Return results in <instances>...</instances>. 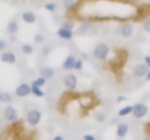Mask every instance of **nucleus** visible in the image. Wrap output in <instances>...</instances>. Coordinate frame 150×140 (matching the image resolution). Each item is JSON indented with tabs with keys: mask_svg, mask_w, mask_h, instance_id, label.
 I'll list each match as a JSON object with an SVG mask.
<instances>
[{
	"mask_svg": "<svg viewBox=\"0 0 150 140\" xmlns=\"http://www.w3.org/2000/svg\"><path fill=\"white\" fill-rule=\"evenodd\" d=\"M22 19H23V22L25 23H35V21H37V15H35V12H32V10H25L23 13H22Z\"/></svg>",
	"mask_w": 150,
	"mask_h": 140,
	"instance_id": "nucleus-13",
	"label": "nucleus"
},
{
	"mask_svg": "<svg viewBox=\"0 0 150 140\" xmlns=\"http://www.w3.org/2000/svg\"><path fill=\"white\" fill-rule=\"evenodd\" d=\"M54 75H55V70L52 69V67H42L41 70H40V76L41 77H44L45 80H48V79H52L54 77Z\"/></svg>",
	"mask_w": 150,
	"mask_h": 140,
	"instance_id": "nucleus-14",
	"label": "nucleus"
},
{
	"mask_svg": "<svg viewBox=\"0 0 150 140\" xmlns=\"http://www.w3.org/2000/svg\"><path fill=\"white\" fill-rule=\"evenodd\" d=\"M52 140H64V137H63V136H55Z\"/></svg>",
	"mask_w": 150,
	"mask_h": 140,
	"instance_id": "nucleus-35",
	"label": "nucleus"
},
{
	"mask_svg": "<svg viewBox=\"0 0 150 140\" xmlns=\"http://www.w3.org/2000/svg\"><path fill=\"white\" fill-rule=\"evenodd\" d=\"M31 93H32V95H35L37 98H42V96L45 95L44 91H42L41 88H37V86H32V85H31Z\"/></svg>",
	"mask_w": 150,
	"mask_h": 140,
	"instance_id": "nucleus-19",
	"label": "nucleus"
},
{
	"mask_svg": "<svg viewBox=\"0 0 150 140\" xmlns=\"http://www.w3.org/2000/svg\"><path fill=\"white\" fill-rule=\"evenodd\" d=\"M57 35H58V38L66 40V41H70V40H73V37H74L73 31H67V29H63V28H60V29L57 31Z\"/></svg>",
	"mask_w": 150,
	"mask_h": 140,
	"instance_id": "nucleus-15",
	"label": "nucleus"
},
{
	"mask_svg": "<svg viewBox=\"0 0 150 140\" xmlns=\"http://www.w3.org/2000/svg\"><path fill=\"white\" fill-rule=\"evenodd\" d=\"M6 32H7L9 35H12V37H15V35L19 32V22H18L16 18L12 19V21L7 23V26H6Z\"/></svg>",
	"mask_w": 150,
	"mask_h": 140,
	"instance_id": "nucleus-10",
	"label": "nucleus"
},
{
	"mask_svg": "<svg viewBox=\"0 0 150 140\" xmlns=\"http://www.w3.org/2000/svg\"><path fill=\"white\" fill-rule=\"evenodd\" d=\"M61 28H63V29H67V31H73V28H74V22H73V21L66 19V21L63 22Z\"/></svg>",
	"mask_w": 150,
	"mask_h": 140,
	"instance_id": "nucleus-22",
	"label": "nucleus"
},
{
	"mask_svg": "<svg viewBox=\"0 0 150 140\" xmlns=\"http://www.w3.org/2000/svg\"><path fill=\"white\" fill-rule=\"evenodd\" d=\"M63 83H64L66 89H69V91H74V89L77 88V76L73 75V73H69V75L64 76Z\"/></svg>",
	"mask_w": 150,
	"mask_h": 140,
	"instance_id": "nucleus-5",
	"label": "nucleus"
},
{
	"mask_svg": "<svg viewBox=\"0 0 150 140\" xmlns=\"http://www.w3.org/2000/svg\"><path fill=\"white\" fill-rule=\"evenodd\" d=\"M131 105H127V107H124V108H121L120 111H118V117H125V115H128V114H131Z\"/></svg>",
	"mask_w": 150,
	"mask_h": 140,
	"instance_id": "nucleus-21",
	"label": "nucleus"
},
{
	"mask_svg": "<svg viewBox=\"0 0 150 140\" xmlns=\"http://www.w3.org/2000/svg\"><path fill=\"white\" fill-rule=\"evenodd\" d=\"M128 130H130V127H128L127 123H120L117 126V137L118 139H124L128 134Z\"/></svg>",
	"mask_w": 150,
	"mask_h": 140,
	"instance_id": "nucleus-12",
	"label": "nucleus"
},
{
	"mask_svg": "<svg viewBox=\"0 0 150 140\" xmlns=\"http://www.w3.org/2000/svg\"><path fill=\"white\" fill-rule=\"evenodd\" d=\"M143 64L150 70V55H146V57H144V63H143Z\"/></svg>",
	"mask_w": 150,
	"mask_h": 140,
	"instance_id": "nucleus-30",
	"label": "nucleus"
},
{
	"mask_svg": "<svg viewBox=\"0 0 150 140\" xmlns=\"http://www.w3.org/2000/svg\"><path fill=\"white\" fill-rule=\"evenodd\" d=\"M41 120H42V112L40 109H31V111H28V114H26V123H28V126L37 127L41 123Z\"/></svg>",
	"mask_w": 150,
	"mask_h": 140,
	"instance_id": "nucleus-1",
	"label": "nucleus"
},
{
	"mask_svg": "<svg viewBox=\"0 0 150 140\" xmlns=\"http://www.w3.org/2000/svg\"><path fill=\"white\" fill-rule=\"evenodd\" d=\"M93 55L96 60H106V57L109 55V45L105 43H99L96 44V47L93 48Z\"/></svg>",
	"mask_w": 150,
	"mask_h": 140,
	"instance_id": "nucleus-2",
	"label": "nucleus"
},
{
	"mask_svg": "<svg viewBox=\"0 0 150 140\" xmlns=\"http://www.w3.org/2000/svg\"><path fill=\"white\" fill-rule=\"evenodd\" d=\"M21 50H22V53L23 54H26V55H31L32 53H34V47L31 45V44H22V47H21Z\"/></svg>",
	"mask_w": 150,
	"mask_h": 140,
	"instance_id": "nucleus-18",
	"label": "nucleus"
},
{
	"mask_svg": "<svg viewBox=\"0 0 150 140\" xmlns=\"http://www.w3.org/2000/svg\"><path fill=\"white\" fill-rule=\"evenodd\" d=\"M91 26H92V23H91L89 21H85V22H82V23H80L79 32H80V34H85V32H88V31L91 29Z\"/></svg>",
	"mask_w": 150,
	"mask_h": 140,
	"instance_id": "nucleus-17",
	"label": "nucleus"
},
{
	"mask_svg": "<svg viewBox=\"0 0 150 140\" xmlns=\"http://www.w3.org/2000/svg\"><path fill=\"white\" fill-rule=\"evenodd\" d=\"M146 79H147V80H150V70L146 73Z\"/></svg>",
	"mask_w": 150,
	"mask_h": 140,
	"instance_id": "nucleus-36",
	"label": "nucleus"
},
{
	"mask_svg": "<svg viewBox=\"0 0 150 140\" xmlns=\"http://www.w3.org/2000/svg\"><path fill=\"white\" fill-rule=\"evenodd\" d=\"M88 58H89V55H88L86 53H82V58H80V60L83 61V60H88Z\"/></svg>",
	"mask_w": 150,
	"mask_h": 140,
	"instance_id": "nucleus-33",
	"label": "nucleus"
},
{
	"mask_svg": "<svg viewBox=\"0 0 150 140\" xmlns=\"http://www.w3.org/2000/svg\"><path fill=\"white\" fill-rule=\"evenodd\" d=\"M13 101V98H12V95L9 92H4V91H1L0 92V102H4V104H10Z\"/></svg>",
	"mask_w": 150,
	"mask_h": 140,
	"instance_id": "nucleus-16",
	"label": "nucleus"
},
{
	"mask_svg": "<svg viewBox=\"0 0 150 140\" xmlns=\"http://www.w3.org/2000/svg\"><path fill=\"white\" fill-rule=\"evenodd\" d=\"M45 83H47V80H45L44 77H41V76H40V77H37V79H35V80H34L31 85H32V86H37V88H41V89H42V86H44Z\"/></svg>",
	"mask_w": 150,
	"mask_h": 140,
	"instance_id": "nucleus-20",
	"label": "nucleus"
},
{
	"mask_svg": "<svg viewBox=\"0 0 150 140\" xmlns=\"http://www.w3.org/2000/svg\"><path fill=\"white\" fill-rule=\"evenodd\" d=\"M95 120H96L98 123H103V121L106 120V115H105L103 112H96V114H95Z\"/></svg>",
	"mask_w": 150,
	"mask_h": 140,
	"instance_id": "nucleus-25",
	"label": "nucleus"
},
{
	"mask_svg": "<svg viewBox=\"0 0 150 140\" xmlns=\"http://www.w3.org/2000/svg\"><path fill=\"white\" fill-rule=\"evenodd\" d=\"M3 118L7 121V123H16L19 120V112L15 107L12 105H7L4 109H3Z\"/></svg>",
	"mask_w": 150,
	"mask_h": 140,
	"instance_id": "nucleus-3",
	"label": "nucleus"
},
{
	"mask_svg": "<svg viewBox=\"0 0 150 140\" xmlns=\"http://www.w3.org/2000/svg\"><path fill=\"white\" fill-rule=\"evenodd\" d=\"M15 95H16L18 98H25V96L31 95V85H28V83H21V85H18L16 89H15Z\"/></svg>",
	"mask_w": 150,
	"mask_h": 140,
	"instance_id": "nucleus-7",
	"label": "nucleus"
},
{
	"mask_svg": "<svg viewBox=\"0 0 150 140\" xmlns=\"http://www.w3.org/2000/svg\"><path fill=\"white\" fill-rule=\"evenodd\" d=\"M45 9L50 10V12H55L57 10V3H47L45 4Z\"/></svg>",
	"mask_w": 150,
	"mask_h": 140,
	"instance_id": "nucleus-28",
	"label": "nucleus"
},
{
	"mask_svg": "<svg viewBox=\"0 0 150 140\" xmlns=\"http://www.w3.org/2000/svg\"><path fill=\"white\" fill-rule=\"evenodd\" d=\"M34 41H35L37 44H42V43L45 41V37H44L42 34H40V32H38V34H35V37H34Z\"/></svg>",
	"mask_w": 150,
	"mask_h": 140,
	"instance_id": "nucleus-23",
	"label": "nucleus"
},
{
	"mask_svg": "<svg viewBox=\"0 0 150 140\" xmlns=\"http://www.w3.org/2000/svg\"><path fill=\"white\" fill-rule=\"evenodd\" d=\"M51 48H52V47H51L50 44H48V45H44L41 48V54H42V55H48L51 53Z\"/></svg>",
	"mask_w": 150,
	"mask_h": 140,
	"instance_id": "nucleus-26",
	"label": "nucleus"
},
{
	"mask_svg": "<svg viewBox=\"0 0 150 140\" xmlns=\"http://www.w3.org/2000/svg\"><path fill=\"white\" fill-rule=\"evenodd\" d=\"M117 101H118V102H122V101H125V96H118Z\"/></svg>",
	"mask_w": 150,
	"mask_h": 140,
	"instance_id": "nucleus-34",
	"label": "nucleus"
},
{
	"mask_svg": "<svg viewBox=\"0 0 150 140\" xmlns=\"http://www.w3.org/2000/svg\"><path fill=\"white\" fill-rule=\"evenodd\" d=\"M147 72H149V69L143 63H139V64H136L133 67V76L134 77H144Z\"/></svg>",
	"mask_w": 150,
	"mask_h": 140,
	"instance_id": "nucleus-9",
	"label": "nucleus"
},
{
	"mask_svg": "<svg viewBox=\"0 0 150 140\" xmlns=\"http://www.w3.org/2000/svg\"><path fill=\"white\" fill-rule=\"evenodd\" d=\"M74 63H76V57H74L73 54H69V55L64 58V61H63L61 67H63L64 70H73V67H74Z\"/></svg>",
	"mask_w": 150,
	"mask_h": 140,
	"instance_id": "nucleus-11",
	"label": "nucleus"
},
{
	"mask_svg": "<svg viewBox=\"0 0 150 140\" xmlns=\"http://www.w3.org/2000/svg\"><path fill=\"white\" fill-rule=\"evenodd\" d=\"M0 60L6 64H15L16 63V54L13 51H4L0 54Z\"/></svg>",
	"mask_w": 150,
	"mask_h": 140,
	"instance_id": "nucleus-8",
	"label": "nucleus"
},
{
	"mask_svg": "<svg viewBox=\"0 0 150 140\" xmlns=\"http://www.w3.org/2000/svg\"><path fill=\"white\" fill-rule=\"evenodd\" d=\"M74 70H82L83 69V61L80 60V58H76V63H74V67H73Z\"/></svg>",
	"mask_w": 150,
	"mask_h": 140,
	"instance_id": "nucleus-27",
	"label": "nucleus"
},
{
	"mask_svg": "<svg viewBox=\"0 0 150 140\" xmlns=\"http://www.w3.org/2000/svg\"><path fill=\"white\" fill-rule=\"evenodd\" d=\"M143 140H150V137H144V139H143Z\"/></svg>",
	"mask_w": 150,
	"mask_h": 140,
	"instance_id": "nucleus-37",
	"label": "nucleus"
},
{
	"mask_svg": "<svg viewBox=\"0 0 150 140\" xmlns=\"http://www.w3.org/2000/svg\"><path fill=\"white\" fill-rule=\"evenodd\" d=\"M0 130H1V123H0Z\"/></svg>",
	"mask_w": 150,
	"mask_h": 140,
	"instance_id": "nucleus-38",
	"label": "nucleus"
},
{
	"mask_svg": "<svg viewBox=\"0 0 150 140\" xmlns=\"http://www.w3.org/2000/svg\"><path fill=\"white\" fill-rule=\"evenodd\" d=\"M7 47H9V43L3 38H0V53H4L7 51Z\"/></svg>",
	"mask_w": 150,
	"mask_h": 140,
	"instance_id": "nucleus-24",
	"label": "nucleus"
},
{
	"mask_svg": "<svg viewBox=\"0 0 150 140\" xmlns=\"http://www.w3.org/2000/svg\"><path fill=\"white\" fill-rule=\"evenodd\" d=\"M118 32H120L121 37H124V38H130V37L134 34V26H133V23H130V22H124V23L120 25Z\"/></svg>",
	"mask_w": 150,
	"mask_h": 140,
	"instance_id": "nucleus-6",
	"label": "nucleus"
},
{
	"mask_svg": "<svg viewBox=\"0 0 150 140\" xmlns=\"http://www.w3.org/2000/svg\"><path fill=\"white\" fill-rule=\"evenodd\" d=\"M131 108H133V109H131V114H133L136 118H143V117H146L147 112H149L147 105L143 104V102H137V104L131 105Z\"/></svg>",
	"mask_w": 150,
	"mask_h": 140,
	"instance_id": "nucleus-4",
	"label": "nucleus"
},
{
	"mask_svg": "<svg viewBox=\"0 0 150 140\" xmlns=\"http://www.w3.org/2000/svg\"><path fill=\"white\" fill-rule=\"evenodd\" d=\"M83 140H96V139H95L93 134H85V136H83Z\"/></svg>",
	"mask_w": 150,
	"mask_h": 140,
	"instance_id": "nucleus-31",
	"label": "nucleus"
},
{
	"mask_svg": "<svg viewBox=\"0 0 150 140\" xmlns=\"http://www.w3.org/2000/svg\"><path fill=\"white\" fill-rule=\"evenodd\" d=\"M143 29H144L146 32H149L150 34V18L149 19H146V21L143 22Z\"/></svg>",
	"mask_w": 150,
	"mask_h": 140,
	"instance_id": "nucleus-29",
	"label": "nucleus"
},
{
	"mask_svg": "<svg viewBox=\"0 0 150 140\" xmlns=\"http://www.w3.org/2000/svg\"><path fill=\"white\" fill-rule=\"evenodd\" d=\"M71 6H73V1H64V7L66 9H70Z\"/></svg>",
	"mask_w": 150,
	"mask_h": 140,
	"instance_id": "nucleus-32",
	"label": "nucleus"
}]
</instances>
